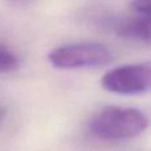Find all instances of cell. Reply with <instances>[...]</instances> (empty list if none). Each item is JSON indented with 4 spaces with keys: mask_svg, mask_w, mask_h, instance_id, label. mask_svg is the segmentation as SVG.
Segmentation results:
<instances>
[{
    "mask_svg": "<svg viewBox=\"0 0 151 151\" xmlns=\"http://www.w3.org/2000/svg\"><path fill=\"white\" fill-rule=\"evenodd\" d=\"M150 126L149 117L134 107L105 106L89 122L91 134L102 141H126L141 135Z\"/></svg>",
    "mask_w": 151,
    "mask_h": 151,
    "instance_id": "1",
    "label": "cell"
},
{
    "mask_svg": "<svg viewBox=\"0 0 151 151\" xmlns=\"http://www.w3.org/2000/svg\"><path fill=\"white\" fill-rule=\"evenodd\" d=\"M48 60L56 69L72 70L105 66L113 60V55L109 48L99 42H73L50 50Z\"/></svg>",
    "mask_w": 151,
    "mask_h": 151,
    "instance_id": "2",
    "label": "cell"
},
{
    "mask_svg": "<svg viewBox=\"0 0 151 151\" xmlns=\"http://www.w3.org/2000/svg\"><path fill=\"white\" fill-rule=\"evenodd\" d=\"M105 90L122 96H137L151 91V61L126 64L110 69L102 76Z\"/></svg>",
    "mask_w": 151,
    "mask_h": 151,
    "instance_id": "3",
    "label": "cell"
},
{
    "mask_svg": "<svg viewBox=\"0 0 151 151\" xmlns=\"http://www.w3.org/2000/svg\"><path fill=\"white\" fill-rule=\"evenodd\" d=\"M115 32L126 39L139 40L151 44V13H139L115 23Z\"/></svg>",
    "mask_w": 151,
    "mask_h": 151,
    "instance_id": "4",
    "label": "cell"
},
{
    "mask_svg": "<svg viewBox=\"0 0 151 151\" xmlns=\"http://www.w3.org/2000/svg\"><path fill=\"white\" fill-rule=\"evenodd\" d=\"M20 61L15 52L9 48L0 45V73H9L19 69Z\"/></svg>",
    "mask_w": 151,
    "mask_h": 151,
    "instance_id": "5",
    "label": "cell"
},
{
    "mask_svg": "<svg viewBox=\"0 0 151 151\" xmlns=\"http://www.w3.org/2000/svg\"><path fill=\"white\" fill-rule=\"evenodd\" d=\"M130 7L138 13H151V0H131Z\"/></svg>",
    "mask_w": 151,
    "mask_h": 151,
    "instance_id": "6",
    "label": "cell"
},
{
    "mask_svg": "<svg viewBox=\"0 0 151 151\" xmlns=\"http://www.w3.org/2000/svg\"><path fill=\"white\" fill-rule=\"evenodd\" d=\"M4 117H5V109L3 107V105H0V123L3 122Z\"/></svg>",
    "mask_w": 151,
    "mask_h": 151,
    "instance_id": "7",
    "label": "cell"
}]
</instances>
